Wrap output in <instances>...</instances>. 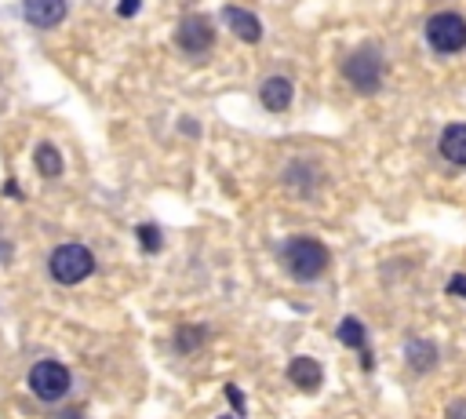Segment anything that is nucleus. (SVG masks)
<instances>
[{
  "label": "nucleus",
  "instance_id": "423d86ee",
  "mask_svg": "<svg viewBox=\"0 0 466 419\" xmlns=\"http://www.w3.org/2000/svg\"><path fill=\"white\" fill-rule=\"evenodd\" d=\"M175 40H179V47L186 51V56H204V51L215 44V26H211L208 15H186L179 22Z\"/></svg>",
  "mask_w": 466,
  "mask_h": 419
},
{
  "label": "nucleus",
  "instance_id": "f8f14e48",
  "mask_svg": "<svg viewBox=\"0 0 466 419\" xmlns=\"http://www.w3.org/2000/svg\"><path fill=\"white\" fill-rule=\"evenodd\" d=\"M404 357H408V369L419 372V376H427V372L437 369V346L430 339H412V343L404 346Z\"/></svg>",
  "mask_w": 466,
  "mask_h": 419
},
{
  "label": "nucleus",
  "instance_id": "39448f33",
  "mask_svg": "<svg viewBox=\"0 0 466 419\" xmlns=\"http://www.w3.org/2000/svg\"><path fill=\"white\" fill-rule=\"evenodd\" d=\"M30 390L40 401H63L70 394V369L58 361H37L30 369Z\"/></svg>",
  "mask_w": 466,
  "mask_h": 419
},
{
  "label": "nucleus",
  "instance_id": "0eeeda50",
  "mask_svg": "<svg viewBox=\"0 0 466 419\" xmlns=\"http://www.w3.org/2000/svg\"><path fill=\"white\" fill-rule=\"evenodd\" d=\"M22 15L30 26L37 30H51L66 19V0H26L22 4Z\"/></svg>",
  "mask_w": 466,
  "mask_h": 419
},
{
  "label": "nucleus",
  "instance_id": "f3484780",
  "mask_svg": "<svg viewBox=\"0 0 466 419\" xmlns=\"http://www.w3.org/2000/svg\"><path fill=\"white\" fill-rule=\"evenodd\" d=\"M139 8H142V0H121V4H116V15H121V19H132Z\"/></svg>",
  "mask_w": 466,
  "mask_h": 419
},
{
  "label": "nucleus",
  "instance_id": "7ed1b4c3",
  "mask_svg": "<svg viewBox=\"0 0 466 419\" xmlns=\"http://www.w3.org/2000/svg\"><path fill=\"white\" fill-rule=\"evenodd\" d=\"M91 270H95V255H91V248H84V244H58V248L47 255V274H51L58 285H81Z\"/></svg>",
  "mask_w": 466,
  "mask_h": 419
},
{
  "label": "nucleus",
  "instance_id": "20e7f679",
  "mask_svg": "<svg viewBox=\"0 0 466 419\" xmlns=\"http://www.w3.org/2000/svg\"><path fill=\"white\" fill-rule=\"evenodd\" d=\"M427 44L437 56H455L466 47V19L459 12H437L427 19Z\"/></svg>",
  "mask_w": 466,
  "mask_h": 419
},
{
  "label": "nucleus",
  "instance_id": "dca6fc26",
  "mask_svg": "<svg viewBox=\"0 0 466 419\" xmlns=\"http://www.w3.org/2000/svg\"><path fill=\"white\" fill-rule=\"evenodd\" d=\"M194 339H204V329H183L179 336H175V343H179V350H194V346H197Z\"/></svg>",
  "mask_w": 466,
  "mask_h": 419
},
{
  "label": "nucleus",
  "instance_id": "9b49d317",
  "mask_svg": "<svg viewBox=\"0 0 466 419\" xmlns=\"http://www.w3.org/2000/svg\"><path fill=\"white\" fill-rule=\"evenodd\" d=\"M288 380L296 383L299 390H317L321 380H324V369H321V361H314V357H296L288 364Z\"/></svg>",
  "mask_w": 466,
  "mask_h": 419
},
{
  "label": "nucleus",
  "instance_id": "6e6552de",
  "mask_svg": "<svg viewBox=\"0 0 466 419\" xmlns=\"http://www.w3.org/2000/svg\"><path fill=\"white\" fill-rule=\"evenodd\" d=\"M259 98L270 114H284L291 107V98H296V84H291L288 77H270V81H263Z\"/></svg>",
  "mask_w": 466,
  "mask_h": 419
},
{
  "label": "nucleus",
  "instance_id": "412c9836",
  "mask_svg": "<svg viewBox=\"0 0 466 419\" xmlns=\"http://www.w3.org/2000/svg\"><path fill=\"white\" fill-rule=\"evenodd\" d=\"M226 419H229V415H226Z\"/></svg>",
  "mask_w": 466,
  "mask_h": 419
},
{
  "label": "nucleus",
  "instance_id": "aec40b11",
  "mask_svg": "<svg viewBox=\"0 0 466 419\" xmlns=\"http://www.w3.org/2000/svg\"><path fill=\"white\" fill-rule=\"evenodd\" d=\"M448 419H466V401H452L448 405Z\"/></svg>",
  "mask_w": 466,
  "mask_h": 419
},
{
  "label": "nucleus",
  "instance_id": "6ab92c4d",
  "mask_svg": "<svg viewBox=\"0 0 466 419\" xmlns=\"http://www.w3.org/2000/svg\"><path fill=\"white\" fill-rule=\"evenodd\" d=\"M226 398H229V405L237 408V412H245V394L237 387H226Z\"/></svg>",
  "mask_w": 466,
  "mask_h": 419
},
{
  "label": "nucleus",
  "instance_id": "a211bd4d",
  "mask_svg": "<svg viewBox=\"0 0 466 419\" xmlns=\"http://www.w3.org/2000/svg\"><path fill=\"white\" fill-rule=\"evenodd\" d=\"M448 292H452V295H462V299H466V274H455V278L448 281Z\"/></svg>",
  "mask_w": 466,
  "mask_h": 419
},
{
  "label": "nucleus",
  "instance_id": "2eb2a0df",
  "mask_svg": "<svg viewBox=\"0 0 466 419\" xmlns=\"http://www.w3.org/2000/svg\"><path fill=\"white\" fill-rule=\"evenodd\" d=\"M139 241H142L146 252H160V230H157L153 223H142V227H139Z\"/></svg>",
  "mask_w": 466,
  "mask_h": 419
},
{
  "label": "nucleus",
  "instance_id": "4468645a",
  "mask_svg": "<svg viewBox=\"0 0 466 419\" xmlns=\"http://www.w3.org/2000/svg\"><path fill=\"white\" fill-rule=\"evenodd\" d=\"M335 336H339V343H342V346H350V350H365V346H368V339H365V325H361L358 318H346V321H339Z\"/></svg>",
  "mask_w": 466,
  "mask_h": 419
},
{
  "label": "nucleus",
  "instance_id": "f03ea898",
  "mask_svg": "<svg viewBox=\"0 0 466 419\" xmlns=\"http://www.w3.org/2000/svg\"><path fill=\"white\" fill-rule=\"evenodd\" d=\"M342 77L350 81V88L361 91V95H375L386 81V59H383V51L379 47H358L354 56L346 59L342 66Z\"/></svg>",
  "mask_w": 466,
  "mask_h": 419
},
{
  "label": "nucleus",
  "instance_id": "9d476101",
  "mask_svg": "<svg viewBox=\"0 0 466 419\" xmlns=\"http://www.w3.org/2000/svg\"><path fill=\"white\" fill-rule=\"evenodd\" d=\"M222 19H226V26L237 33L245 44H255V40L263 37V22H259V15L248 12V8H226Z\"/></svg>",
  "mask_w": 466,
  "mask_h": 419
},
{
  "label": "nucleus",
  "instance_id": "ddd939ff",
  "mask_svg": "<svg viewBox=\"0 0 466 419\" xmlns=\"http://www.w3.org/2000/svg\"><path fill=\"white\" fill-rule=\"evenodd\" d=\"M33 165L44 179H55V175H63V153H58L51 142H40L37 153H33Z\"/></svg>",
  "mask_w": 466,
  "mask_h": 419
},
{
  "label": "nucleus",
  "instance_id": "f257e3e1",
  "mask_svg": "<svg viewBox=\"0 0 466 419\" xmlns=\"http://www.w3.org/2000/svg\"><path fill=\"white\" fill-rule=\"evenodd\" d=\"M328 263H332L328 248L321 241H314V237H291L284 244V267H288L291 278H299V281L321 278L328 270Z\"/></svg>",
  "mask_w": 466,
  "mask_h": 419
},
{
  "label": "nucleus",
  "instance_id": "1a4fd4ad",
  "mask_svg": "<svg viewBox=\"0 0 466 419\" xmlns=\"http://www.w3.org/2000/svg\"><path fill=\"white\" fill-rule=\"evenodd\" d=\"M437 150L448 165L455 168H466V124H448L437 139Z\"/></svg>",
  "mask_w": 466,
  "mask_h": 419
}]
</instances>
